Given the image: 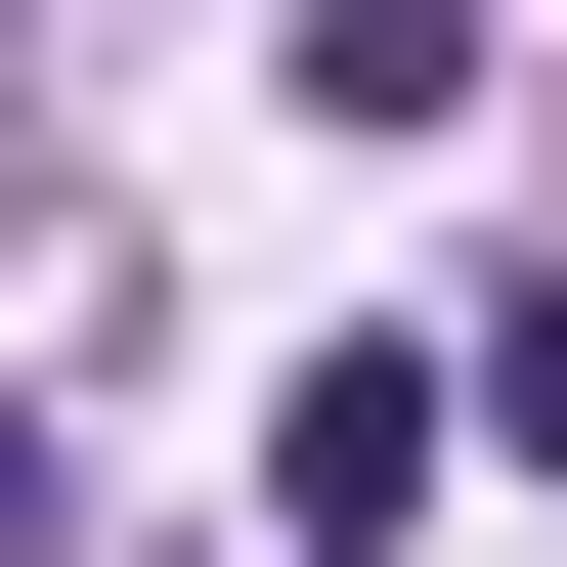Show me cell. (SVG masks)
Listing matches in <instances>:
<instances>
[{"mask_svg":"<svg viewBox=\"0 0 567 567\" xmlns=\"http://www.w3.org/2000/svg\"><path fill=\"white\" fill-rule=\"evenodd\" d=\"M481 87V0H306V132H436Z\"/></svg>","mask_w":567,"mask_h":567,"instance_id":"obj_2","label":"cell"},{"mask_svg":"<svg viewBox=\"0 0 567 567\" xmlns=\"http://www.w3.org/2000/svg\"><path fill=\"white\" fill-rule=\"evenodd\" d=\"M436 436H481L436 350H306V393H262V524H306V567H393V524H436Z\"/></svg>","mask_w":567,"mask_h":567,"instance_id":"obj_1","label":"cell"}]
</instances>
